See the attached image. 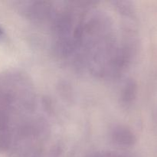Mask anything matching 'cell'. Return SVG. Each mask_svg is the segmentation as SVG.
I'll use <instances>...</instances> for the list:
<instances>
[{"label": "cell", "mask_w": 157, "mask_h": 157, "mask_svg": "<svg viewBox=\"0 0 157 157\" xmlns=\"http://www.w3.org/2000/svg\"><path fill=\"white\" fill-rule=\"evenodd\" d=\"M2 30H1V29H0V38H1V37H2Z\"/></svg>", "instance_id": "277c9868"}, {"label": "cell", "mask_w": 157, "mask_h": 157, "mask_svg": "<svg viewBox=\"0 0 157 157\" xmlns=\"http://www.w3.org/2000/svg\"><path fill=\"white\" fill-rule=\"evenodd\" d=\"M113 140L119 144L124 145H130L134 143L135 138L131 131L127 130V128L118 127L114 129L113 133Z\"/></svg>", "instance_id": "7a4b0ae2"}, {"label": "cell", "mask_w": 157, "mask_h": 157, "mask_svg": "<svg viewBox=\"0 0 157 157\" xmlns=\"http://www.w3.org/2000/svg\"><path fill=\"white\" fill-rule=\"evenodd\" d=\"M29 80L17 72L0 75V150L20 149L44 137Z\"/></svg>", "instance_id": "6da1fadb"}, {"label": "cell", "mask_w": 157, "mask_h": 157, "mask_svg": "<svg viewBox=\"0 0 157 157\" xmlns=\"http://www.w3.org/2000/svg\"><path fill=\"white\" fill-rule=\"evenodd\" d=\"M136 94V85L133 81H130L126 87L125 93H124V99L127 102H130L134 98Z\"/></svg>", "instance_id": "3957f363"}]
</instances>
